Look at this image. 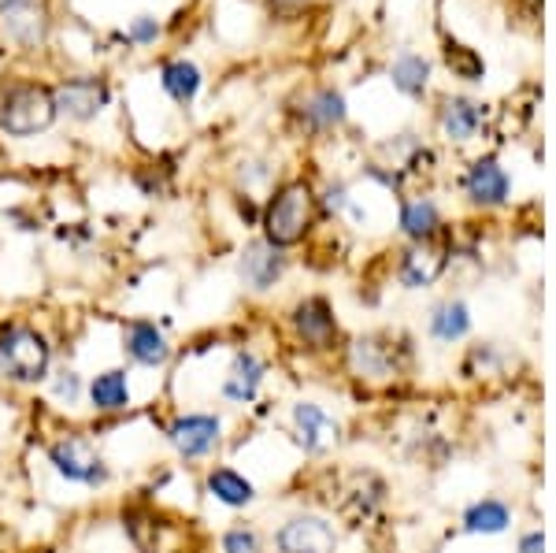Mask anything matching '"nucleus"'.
<instances>
[{
    "instance_id": "nucleus-5",
    "label": "nucleus",
    "mask_w": 556,
    "mask_h": 553,
    "mask_svg": "<svg viewBox=\"0 0 556 553\" xmlns=\"http://www.w3.org/2000/svg\"><path fill=\"white\" fill-rule=\"evenodd\" d=\"M278 553H334L338 535L323 516H293L275 535Z\"/></svg>"
},
{
    "instance_id": "nucleus-13",
    "label": "nucleus",
    "mask_w": 556,
    "mask_h": 553,
    "mask_svg": "<svg viewBox=\"0 0 556 553\" xmlns=\"http://www.w3.org/2000/svg\"><path fill=\"white\" fill-rule=\"evenodd\" d=\"M260 382H264V361L256 353H238L230 364L227 379H223V398L235 401V405H249L256 398Z\"/></svg>"
},
{
    "instance_id": "nucleus-1",
    "label": "nucleus",
    "mask_w": 556,
    "mask_h": 553,
    "mask_svg": "<svg viewBox=\"0 0 556 553\" xmlns=\"http://www.w3.org/2000/svg\"><path fill=\"white\" fill-rule=\"evenodd\" d=\"M312 216H316V198H312L308 183H286L264 209V242L278 249L298 246L308 235Z\"/></svg>"
},
{
    "instance_id": "nucleus-22",
    "label": "nucleus",
    "mask_w": 556,
    "mask_h": 553,
    "mask_svg": "<svg viewBox=\"0 0 556 553\" xmlns=\"http://www.w3.org/2000/svg\"><path fill=\"white\" fill-rule=\"evenodd\" d=\"M479 123H482V112H479V104H471V101H450V104L442 109V127H445V134H450V138H456V141L475 138Z\"/></svg>"
},
{
    "instance_id": "nucleus-24",
    "label": "nucleus",
    "mask_w": 556,
    "mask_h": 553,
    "mask_svg": "<svg viewBox=\"0 0 556 553\" xmlns=\"http://www.w3.org/2000/svg\"><path fill=\"white\" fill-rule=\"evenodd\" d=\"M427 78H430V64L424 56H416V52H405V56H397V64H393V86L408 97L424 93Z\"/></svg>"
},
{
    "instance_id": "nucleus-17",
    "label": "nucleus",
    "mask_w": 556,
    "mask_h": 553,
    "mask_svg": "<svg viewBox=\"0 0 556 553\" xmlns=\"http://www.w3.org/2000/svg\"><path fill=\"white\" fill-rule=\"evenodd\" d=\"M438 227H442V212H438L434 201H405L401 204V230H405L408 238H416V242H427V238L438 235Z\"/></svg>"
},
{
    "instance_id": "nucleus-15",
    "label": "nucleus",
    "mask_w": 556,
    "mask_h": 553,
    "mask_svg": "<svg viewBox=\"0 0 556 553\" xmlns=\"http://www.w3.org/2000/svg\"><path fill=\"white\" fill-rule=\"evenodd\" d=\"M208 494L215 498V502L230 505V510H245V505L256 498V490L235 468H212L208 472Z\"/></svg>"
},
{
    "instance_id": "nucleus-11",
    "label": "nucleus",
    "mask_w": 556,
    "mask_h": 553,
    "mask_svg": "<svg viewBox=\"0 0 556 553\" xmlns=\"http://www.w3.org/2000/svg\"><path fill=\"white\" fill-rule=\"evenodd\" d=\"M293 327H298V335L308 345H316V350H327L330 338L338 335L334 309H330L323 298H304L301 305L293 309Z\"/></svg>"
},
{
    "instance_id": "nucleus-18",
    "label": "nucleus",
    "mask_w": 556,
    "mask_h": 553,
    "mask_svg": "<svg viewBox=\"0 0 556 553\" xmlns=\"http://www.w3.org/2000/svg\"><path fill=\"white\" fill-rule=\"evenodd\" d=\"M471 331V312L464 301H442L430 316V335L438 342H460L464 335Z\"/></svg>"
},
{
    "instance_id": "nucleus-14",
    "label": "nucleus",
    "mask_w": 556,
    "mask_h": 553,
    "mask_svg": "<svg viewBox=\"0 0 556 553\" xmlns=\"http://www.w3.org/2000/svg\"><path fill=\"white\" fill-rule=\"evenodd\" d=\"M89 401H93L97 413H123L130 405V382H127V372L112 368V372H101L89 387Z\"/></svg>"
},
{
    "instance_id": "nucleus-23",
    "label": "nucleus",
    "mask_w": 556,
    "mask_h": 553,
    "mask_svg": "<svg viewBox=\"0 0 556 553\" xmlns=\"http://www.w3.org/2000/svg\"><path fill=\"white\" fill-rule=\"evenodd\" d=\"M353 368L361 372V376H393V353L379 345L375 338H364V342L353 345Z\"/></svg>"
},
{
    "instance_id": "nucleus-27",
    "label": "nucleus",
    "mask_w": 556,
    "mask_h": 553,
    "mask_svg": "<svg viewBox=\"0 0 556 553\" xmlns=\"http://www.w3.org/2000/svg\"><path fill=\"white\" fill-rule=\"evenodd\" d=\"M78 390H83V379L75 376V372H60L56 376V398H64L67 405L78 398Z\"/></svg>"
},
{
    "instance_id": "nucleus-4",
    "label": "nucleus",
    "mask_w": 556,
    "mask_h": 553,
    "mask_svg": "<svg viewBox=\"0 0 556 553\" xmlns=\"http://www.w3.org/2000/svg\"><path fill=\"white\" fill-rule=\"evenodd\" d=\"M49 461L67 483H78V487L108 483V468H104L101 453H97L93 442L83 439V435H64L60 442H52Z\"/></svg>"
},
{
    "instance_id": "nucleus-9",
    "label": "nucleus",
    "mask_w": 556,
    "mask_h": 553,
    "mask_svg": "<svg viewBox=\"0 0 556 553\" xmlns=\"http://www.w3.org/2000/svg\"><path fill=\"white\" fill-rule=\"evenodd\" d=\"M293 424H298V439L308 453H323L338 442V420H330L327 409L316 405V401H298Z\"/></svg>"
},
{
    "instance_id": "nucleus-2",
    "label": "nucleus",
    "mask_w": 556,
    "mask_h": 553,
    "mask_svg": "<svg viewBox=\"0 0 556 553\" xmlns=\"http://www.w3.org/2000/svg\"><path fill=\"white\" fill-rule=\"evenodd\" d=\"M52 350L41 331L26 324L0 331V379L8 382H41L49 376Z\"/></svg>"
},
{
    "instance_id": "nucleus-21",
    "label": "nucleus",
    "mask_w": 556,
    "mask_h": 553,
    "mask_svg": "<svg viewBox=\"0 0 556 553\" xmlns=\"http://www.w3.org/2000/svg\"><path fill=\"white\" fill-rule=\"evenodd\" d=\"M304 120H308L312 127H319V130L338 127V123L345 120V97L338 93V89H319V93L304 104Z\"/></svg>"
},
{
    "instance_id": "nucleus-20",
    "label": "nucleus",
    "mask_w": 556,
    "mask_h": 553,
    "mask_svg": "<svg viewBox=\"0 0 556 553\" xmlns=\"http://www.w3.org/2000/svg\"><path fill=\"white\" fill-rule=\"evenodd\" d=\"M160 83H164V89L172 93V101L190 104L197 97V89H201V71H197V64H190V60H175V64L164 67Z\"/></svg>"
},
{
    "instance_id": "nucleus-26",
    "label": "nucleus",
    "mask_w": 556,
    "mask_h": 553,
    "mask_svg": "<svg viewBox=\"0 0 556 553\" xmlns=\"http://www.w3.org/2000/svg\"><path fill=\"white\" fill-rule=\"evenodd\" d=\"M450 67L460 78H468V83H479L482 78V60L471 49H450Z\"/></svg>"
},
{
    "instance_id": "nucleus-6",
    "label": "nucleus",
    "mask_w": 556,
    "mask_h": 553,
    "mask_svg": "<svg viewBox=\"0 0 556 553\" xmlns=\"http://www.w3.org/2000/svg\"><path fill=\"white\" fill-rule=\"evenodd\" d=\"M167 435H172V445L182 457L197 461V457H208L215 445L223 442V424L208 413H190L182 420H175Z\"/></svg>"
},
{
    "instance_id": "nucleus-8",
    "label": "nucleus",
    "mask_w": 556,
    "mask_h": 553,
    "mask_svg": "<svg viewBox=\"0 0 556 553\" xmlns=\"http://www.w3.org/2000/svg\"><path fill=\"white\" fill-rule=\"evenodd\" d=\"M508 172L497 164L493 156L486 160H475L468 167V178H464V190H468V198L475 204H482V209H493V204H505L508 201Z\"/></svg>"
},
{
    "instance_id": "nucleus-25",
    "label": "nucleus",
    "mask_w": 556,
    "mask_h": 553,
    "mask_svg": "<svg viewBox=\"0 0 556 553\" xmlns=\"http://www.w3.org/2000/svg\"><path fill=\"white\" fill-rule=\"evenodd\" d=\"M223 553H267L253 528H230L223 535Z\"/></svg>"
},
{
    "instance_id": "nucleus-16",
    "label": "nucleus",
    "mask_w": 556,
    "mask_h": 553,
    "mask_svg": "<svg viewBox=\"0 0 556 553\" xmlns=\"http://www.w3.org/2000/svg\"><path fill=\"white\" fill-rule=\"evenodd\" d=\"M508 524H513V510L501 498H482L464 513V528L471 535H501L508 531Z\"/></svg>"
},
{
    "instance_id": "nucleus-10",
    "label": "nucleus",
    "mask_w": 556,
    "mask_h": 553,
    "mask_svg": "<svg viewBox=\"0 0 556 553\" xmlns=\"http://www.w3.org/2000/svg\"><path fill=\"white\" fill-rule=\"evenodd\" d=\"M286 272V256L282 249L271 242H253L241 253V279L253 290H271Z\"/></svg>"
},
{
    "instance_id": "nucleus-19",
    "label": "nucleus",
    "mask_w": 556,
    "mask_h": 553,
    "mask_svg": "<svg viewBox=\"0 0 556 553\" xmlns=\"http://www.w3.org/2000/svg\"><path fill=\"white\" fill-rule=\"evenodd\" d=\"M442 267H445L442 253H434V249H412V253H405V261H401V282L408 290L430 287L442 275Z\"/></svg>"
},
{
    "instance_id": "nucleus-28",
    "label": "nucleus",
    "mask_w": 556,
    "mask_h": 553,
    "mask_svg": "<svg viewBox=\"0 0 556 553\" xmlns=\"http://www.w3.org/2000/svg\"><path fill=\"white\" fill-rule=\"evenodd\" d=\"M156 34H160V26H156V20H149V15H141V20H134V26H130V38L138 41V45L156 41Z\"/></svg>"
},
{
    "instance_id": "nucleus-29",
    "label": "nucleus",
    "mask_w": 556,
    "mask_h": 553,
    "mask_svg": "<svg viewBox=\"0 0 556 553\" xmlns=\"http://www.w3.org/2000/svg\"><path fill=\"white\" fill-rule=\"evenodd\" d=\"M545 550V535L542 531H527L523 539H519L516 553H542Z\"/></svg>"
},
{
    "instance_id": "nucleus-7",
    "label": "nucleus",
    "mask_w": 556,
    "mask_h": 553,
    "mask_svg": "<svg viewBox=\"0 0 556 553\" xmlns=\"http://www.w3.org/2000/svg\"><path fill=\"white\" fill-rule=\"evenodd\" d=\"M52 101H56V115L64 112L71 120H93L108 104V86L97 78H71L52 89Z\"/></svg>"
},
{
    "instance_id": "nucleus-3",
    "label": "nucleus",
    "mask_w": 556,
    "mask_h": 553,
    "mask_svg": "<svg viewBox=\"0 0 556 553\" xmlns=\"http://www.w3.org/2000/svg\"><path fill=\"white\" fill-rule=\"evenodd\" d=\"M52 123H56V101H52V89L45 86H12L0 101V130H8L12 138H34Z\"/></svg>"
},
{
    "instance_id": "nucleus-30",
    "label": "nucleus",
    "mask_w": 556,
    "mask_h": 553,
    "mask_svg": "<svg viewBox=\"0 0 556 553\" xmlns=\"http://www.w3.org/2000/svg\"><path fill=\"white\" fill-rule=\"evenodd\" d=\"M20 4H26V0H0V12H15Z\"/></svg>"
},
{
    "instance_id": "nucleus-12",
    "label": "nucleus",
    "mask_w": 556,
    "mask_h": 553,
    "mask_svg": "<svg viewBox=\"0 0 556 553\" xmlns=\"http://www.w3.org/2000/svg\"><path fill=\"white\" fill-rule=\"evenodd\" d=\"M123 345H127L130 361L141 364V368H160V364H167V356H172L167 338L156 331V324H146V319H138V324L127 327Z\"/></svg>"
}]
</instances>
